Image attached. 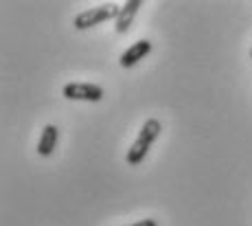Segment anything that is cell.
I'll list each match as a JSON object with an SVG mask.
<instances>
[{"instance_id": "1", "label": "cell", "mask_w": 252, "mask_h": 226, "mask_svg": "<svg viewBox=\"0 0 252 226\" xmlns=\"http://www.w3.org/2000/svg\"><path fill=\"white\" fill-rule=\"evenodd\" d=\"M160 132H162L160 121H158V119H147V121L143 123V128H140L134 145L129 147V152H127V165H138V162H143V158L147 156L149 147L156 143Z\"/></svg>"}, {"instance_id": "2", "label": "cell", "mask_w": 252, "mask_h": 226, "mask_svg": "<svg viewBox=\"0 0 252 226\" xmlns=\"http://www.w3.org/2000/svg\"><path fill=\"white\" fill-rule=\"evenodd\" d=\"M121 13V7L119 4H101V7H94V9H88V11H81L75 16V29L77 31H86V29H92L96 25H101V22L105 20H116Z\"/></svg>"}, {"instance_id": "3", "label": "cell", "mask_w": 252, "mask_h": 226, "mask_svg": "<svg viewBox=\"0 0 252 226\" xmlns=\"http://www.w3.org/2000/svg\"><path fill=\"white\" fill-rule=\"evenodd\" d=\"M64 97L70 101H96L103 99V88L96 84H84V81H72L64 86Z\"/></svg>"}, {"instance_id": "4", "label": "cell", "mask_w": 252, "mask_h": 226, "mask_svg": "<svg viewBox=\"0 0 252 226\" xmlns=\"http://www.w3.org/2000/svg\"><path fill=\"white\" fill-rule=\"evenodd\" d=\"M149 53H152V42H149V40L134 42V44L129 46L123 55H121V60H119L121 68H132V66H136L140 60H145Z\"/></svg>"}, {"instance_id": "5", "label": "cell", "mask_w": 252, "mask_h": 226, "mask_svg": "<svg viewBox=\"0 0 252 226\" xmlns=\"http://www.w3.org/2000/svg\"><path fill=\"white\" fill-rule=\"evenodd\" d=\"M143 7V0H127V2L121 7V13H119V18H116V33H127L129 31V27H132V22H134V18H136V13H138V9Z\"/></svg>"}, {"instance_id": "6", "label": "cell", "mask_w": 252, "mask_h": 226, "mask_svg": "<svg viewBox=\"0 0 252 226\" xmlns=\"http://www.w3.org/2000/svg\"><path fill=\"white\" fill-rule=\"evenodd\" d=\"M57 141H60V129H57V126L48 123V126L42 129V136H40V141H37V154L44 158L51 156L57 147Z\"/></svg>"}, {"instance_id": "7", "label": "cell", "mask_w": 252, "mask_h": 226, "mask_svg": "<svg viewBox=\"0 0 252 226\" xmlns=\"http://www.w3.org/2000/svg\"><path fill=\"white\" fill-rule=\"evenodd\" d=\"M129 226H158V222H156V220L145 218V220H138V222H134V224H129Z\"/></svg>"}, {"instance_id": "8", "label": "cell", "mask_w": 252, "mask_h": 226, "mask_svg": "<svg viewBox=\"0 0 252 226\" xmlns=\"http://www.w3.org/2000/svg\"><path fill=\"white\" fill-rule=\"evenodd\" d=\"M250 57H252V51H250Z\"/></svg>"}]
</instances>
